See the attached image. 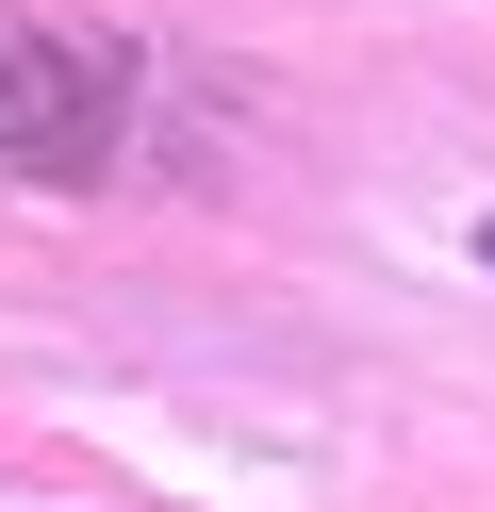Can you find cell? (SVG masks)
Here are the masks:
<instances>
[{"instance_id": "1", "label": "cell", "mask_w": 495, "mask_h": 512, "mask_svg": "<svg viewBox=\"0 0 495 512\" xmlns=\"http://www.w3.org/2000/svg\"><path fill=\"white\" fill-rule=\"evenodd\" d=\"M462 248H479V281H495V215H479V232H462Z\"/></svg>"}]
</instances>
